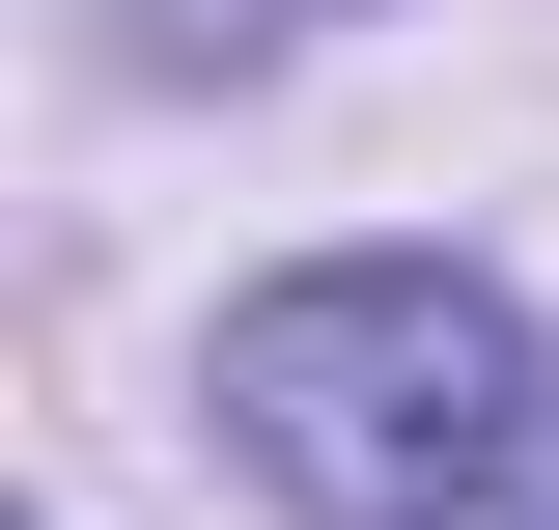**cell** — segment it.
Returning <instances> with one entry per match:
<instances>
[{
  "instance_id": "1",
  "label": "cell",
  "mask_w": 559,
  "mask_h": 530,
  "mask_svg": "<svg viewBox=\"0 0 559 530\" xmlns=\"http://www.w3.org/2000/svg\"><path fill=\"white\" fill-rule=\"evenodd\" d=\"M224 474L308 530H559V363L476 252H308L197 363Z\"/></svg>"
}]
</instances>
